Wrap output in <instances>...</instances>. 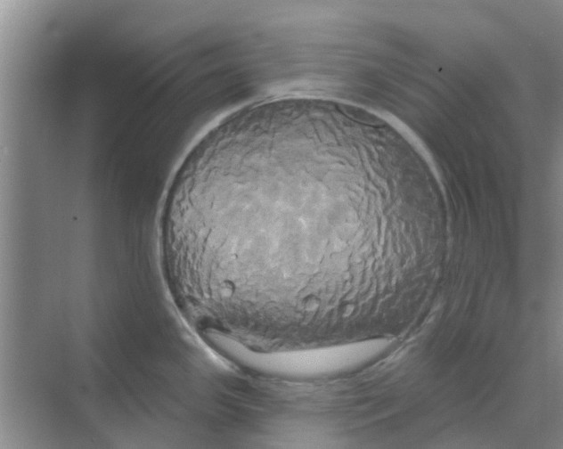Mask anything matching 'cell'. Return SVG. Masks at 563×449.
Masks as SVG:
<instances>
[{
	"instance_id": "cell-1",
	"label": "cell",
	"mask_w": 563,
	"mask_h": 449,
	"mask_svg": "<svg viewBox=\"0 0 563 449\" xmlns=\"http://www.w3.org/2000/svg\"><path fill=\"white\" fill-rule=\"evenodd\" d=\"M208 340L224 355L249 367L277 374L293 376H313L334 370L340 363H347L340 357L355 356L366 359L379 351L383 344H366L361 350L354 351L359 346L349 347L343 350H311L285 353H255L242 347L232 338L215 331L208 332ZM347 360V358H341ZM351 360V359H348ZM353 361V360H351Z\"/></svg>"
}]
</instances>
